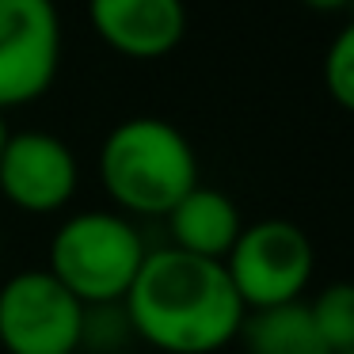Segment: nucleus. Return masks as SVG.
Wrapping results in <instances>:
<instances>
[{
	"label": "nucleus",
	"instance_id": "10",
	"mask_svg": "<svg viewBox=\"0 0 354 354\" xmlns=\"http://www.w3.org/2000/svg\"><path fill=\"white\" fill-rule=\"evenodd\" d=\"M236 343L244 346V354H328L308 313V301L248 308Z\"/></svg>",
	"mask_w": 354,
	"mask_h": 354
},
{
	"label": "nucleus",
	"instance_id": "13",
	"mask_svg": "<svg viewBox=\"0 0 354 354\" xmlns=\"http://www.w3.org/2000/svg\"><path fill=\"white\" fill-rule=\"evenodd\" d=\"M305 8H313V12H324V16H331V12H343V8H351L354 0H301Z\"/></svg>",
	"mask_w": 354,
	"mask_h": 354
},
{
	"label": "nucleus",
	"instance_id": "9",
	"mask_svg": "<svg viewBox=\"0 0 354 354\" xmlns=\"http://www.w3.org/2000/svg\"><path fill=\"white\" fill-rule=\"evenodd\" d=\"M240 229H244V217H240L236 202L217 187L198 183L168 209V232H171L168 248H179V252L198 255V259L225 263Z\"/></svg>",
	"mask_w": 354,
	"mask_h": 354
},
{
	"label": "nucleus",
	"instance_id": "6",
	"mask_svg": "<svg viewBox=\"0 0 354 354\" xmlns=\"http://www.w3.org/2000/svg\"><path fill=\"white\" fill-rule=\"evenodd\" d=\"M62 69L54 0H0V115L42 100Z\"/></svg>",
	"mask_w": 354,
	"mask_h": 354
},
{
	"label": "nucleus",
	"instance_id": "11",
	"mask_svg": "<svg viewBox=\"0 0 354 354\" xmlns=\"http://www.w3.org/2000/svg\"><path fill=\"white\" fill-rule=\"evenodd\" d=\"M308 313L328 354L354 351V282H328L308 301Z\"/></svg>",
	"mask_w": 354,
	"mask_h": 354
},
{
	"label": "nucleus",
	"instance_id": "8",
	"mask_svg": "<svg viewBox=\"0 0 354 354\" xmlns=\"http://www.w3.org/2000/svg\"><path fill=\"white\" fill-rule=\"evenodd\" d=\"M88 24L107 50L130 62H160L183 42V0H88Z\"/></svg>",
	"mask_w": 354,
	"mask_h": 354
},
{
	"label": "nucleus",
	"instance_id": "1",
	"mask_svg": "<svg viewBox=\"0 0 354 354\" xmlns=\"http://www.w3.org/2000/svg\"><path fill=\"white\" fill-rule=\"evenodd\" d=\"M122 308L133 339L164 354H217L236 343L248 313L225 263L198 259L179 248L145 255Z\"/></svg>",
	"mask_w": 354,
	"mask_h": 354
},
{
	"label": "nucleus",
	"instance_id": "2",
	"mask_svg": "<svg viewBox=\"0 0 354 354\" xmlns=\"http://www.w3.org/2000/svg\"><path fill=\"white\" fill-rule=\"evenodd\" d=\"M100 179L126 217H168V209L198 187V156L179 126L156 115H133L103 138Z\"/></svg>",
	"mask_w": 354,
	"mask_h": 354
},
{
	"label": "nucleus",
	"instance_id": "14",
	"mask_svg": "<svg viewBox=\"0 0 354 354\" xmlns=\"http://www.w3.org/2000/svg\"><path fill=\"white\" fill-rule=\"evenodd\" d=\"M4 141H8V122H4V115H0V153H4Z\"/></svg>",
	"mask_w": 354,
	"mask_h": 354
},
{
	"label": "nucleus",
	"instance_id": "15",
	"mask_svg": "<svg viewBox=\"0 0 354 354\" xmlns=\"http://www.w3.org/2000/svg\"><path fill=\"white\" fill-rule=\"evenodd\" d=\"M343 354H354V351H343Z\"/></svg>",
	"mask_w": 354,
	"mask_h": 354
},
{
	"label": "nucleus",
	"instance_id": "3",
	"mask_svg": "<svg viewBox=\"0 0 354 354\" xmlns=\"http://www.w3.org/2000/svg\"><path fill=\"white\" fill-rule=\"evenodd\" d=\"M145 255V240L126 214L80 209L50 236L46 270L80 305H122Z\"/></svg>",
	"mask_w": 354,
	"mask_h": 354
},
{
	"label": "nucleus",
	"instance_id": "7",
	"mask_svg": "<svg viewBox=\"0 0 354 354\" xmlns=\"http://www.w3.org/2000/svg\"><path fill=\"white\" fill-rule=\"evenodd\" d=\"M80 187L77 153L57 133L19 130L8 133L0 153V194L19 214H57Z\"/></svg>",
	"mask_w": 354,
	"mask_h": 354
},
{
	"label": "nucleus",
	"instance_id": "5",
	"mask_svg": "<svg viewBox=\"0 0 354 354\" xmlns=\"http://www.w3.org/2000/svg\"><path fill=\"white\" fill-rule=\"evenodd\" d=\"M84 305L42 270H19L0 286V351L80 354Z\"/></svg>",
	"mask_w": 354,
	"mask_h": 354
},
{
	"label": "nucleus",
	"instance_id": "4",
	"mask_svg": "<svg viewBox=\"0 0 354 354\" xmlns=\"http://www.w3.org/2000/svg\"><path fill=\"white\" fill-rule=\"evenodd\" d=\"M225 270H229V282L240 293L244 308L301 301L316 270L313 236L286 217L252 221L240 229L232 252L225 255Z\"/></svg>",
	"mask_w": 354,
	"mask_h": 354
},
{
	"label": "nucleus",
	"instance_id": "12",
	"mask_svg": "<svg viewBox=\"0 0 354 354\" xmlns=\"http://www.w3.org/2000/svg\"><path fill=\"white\" fill-rule=\"evenodd\" d=\"M324 92L335 107L354 115V19L339 27L324 50Z\"/></svg>",
	"mask_w": 354,
	"mask_h": 354
}]
</instances>
